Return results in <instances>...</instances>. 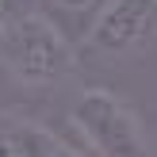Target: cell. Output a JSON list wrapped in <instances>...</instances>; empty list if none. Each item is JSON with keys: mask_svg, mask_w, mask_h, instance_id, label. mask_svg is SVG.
Returning a JSON list of instances; mask_svg holds the SVG:
<instances>
[{"mask_svg": "<svg viewBox=\"0 0 157 157\" xmlns=\"http://www.w3.org/2000/svg\"><path fill=\"white\" fill-rule=\"evenodd\" d=\"M69 119L81 142L88 146V157H157L142 115L134 111L130 100H123L111 88L100 84L81 88L73 96Z\"/></svg>", "mask_w": 157, "mask_h": 157, "instance_id": "7a4b0ae2", "label": "cell"}, {"mask_svg": "<svg viewBox=\"0 0 157 157\" xmlns=\"http://www.w3.org/2000/svg\"><path fill=\"white\" fill-rule=\"evenodd\" d=\"M0 157H19V153H15V146L8 142V134H4V130H0Z\"/></svg>", "mask_w": 157, "mask_h": 157, "instance_id": "8992f818", "label": "cell"}, {"mask_svg": "<svg viewBox=\"0 0 157 157\" xmlns=\"http://www.w3.org/2000/svg\"><path fill=\"white\" fill-rule=\"evenodd\" d=\"M0 69L27 92H54L81 77V50L42 8L0 12Z\"/></svg>", "mask_w": 157, "mask_h": 157, "instance_id": "6da1fadb", "label": "cell"}, {"mask_svg": "<svg viewBox=\"0 0 157 157\" xmlns=\"http://www.w3.org/2000/svg\"><path fill=\"white\" fill-rule=\"evenodd\" d=\"M0 12H4V8H0Z\"/></svg>", "mask_w": 157, "mask_h": 157, "instance_id": "52a82bcc", "label": "cell"}, {"mask_svg": "<svg viewBox=\"0 0 157 157\" xmlns=\"http://www.w3.org/2000/svg\"><path fill=\"white\" fill-rule=\"evenodd\" d=\"M104 4V0H46V8H50L54 19H77L88 27V19L96 15V8Z\"/></svg>", "mask_w": 157, "mask_h": 157, "instance_id": "5b68a950", "label": "cell"}, {"mask_svg": "<svg viewBox=\"0 0 157 157\" xmlns=\"http://www.w3.org/2000/svg\"><path fill=\"white\" fill-rule=\"evenodd\" d=\"M0 130L8 134V142L15 146L19 157H84L73 146H65L54 130L38 127L31 119H0Z\"/></svg>", "mask_w": 157, "mask_h": 157, "instance_id": "277c9868", "label": "cell"}, {"mask_svg": "<svg viewBox=\"0 0 157 157\" xmlns=\"http://www.w3.org/2000/svg\"><path fill=\"white\" fill-rule=\"evenodd\" d=\"M157 38V0H104L77 50L100 65H130Z\"/></svg>", "mask_w": 157, "mask_h": 157, "instance_id": "3957f363", "label": "cell"}]
</instances>
